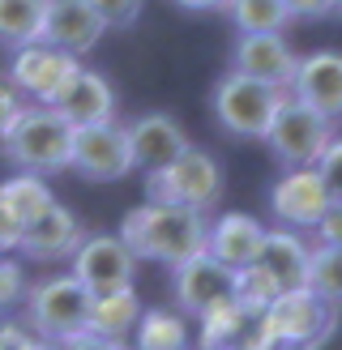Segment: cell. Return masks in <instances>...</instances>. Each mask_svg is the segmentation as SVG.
<instances>
[{
    "label": "cell",
    "mask_w": 342,
    "mask_h": 350,
    "mask_svg": "<svg viewBox=\"0 0 342 350\" xmlns=\"http://www.w3.org/2000/svg\"><path fill=\"white\" fill-rule=\"evenodd\" d=\"M205 235H210V222L201 209L154 197L133 205L120 222V239L129 243V252L137 260H159V265H180V260L205 252Z\"/></svg>",
    "instance_id": "6da1fadb"
},
{
    "label": "cell",
    "mask_w": 342,
    "mask_h": 350,
    "mask_svg": "<svg viewBox=\"0 0 342 350\" xmlns=\"http://www.w3.org/2000/svg\"><path fill=\"white\" fill-rule=\"evenodd\" d=\"M22 304H26L22 325L43 346H98L94 334L86 329V321H90V291L73 278V269L26 286Z\"/></svg>",
    "instance_id": "7a4b0ae2"
},
{
    "label": "cell",
    "mask_w": 342,
    "mask_h": 350,
    "mask_svg": "<svg viewBox=\"0 0 342 350\" xmlns=\"http://www.w3.org/2000/svg\"><path fill=\"white\" fill-rule=\"evenodd\" d=\"M0 150L17 171L34 175H60L68 171V154H73V124L51 107V103H34L13 116V124L0 133Z\"/></svg>",
    "instance_id": "3957f363"
},
{
    "label": "cell",
    "mask_w": 342,
    "mask_h": 350,
    "mask_svg": "<svg viewBox=\"0 0 342 350\" xmlns=\"http://www.w3.org/2000/svg\"><path fill=\"white\" fill-rule=\"evenodd\" d=\"M252 325L256 334L248 338V346H321L338 325V308L308 286H287Z\"/></svg>",
    "instance_id": "277c9868"
},
{
    "label": "cell",
    "mask_w": 342,
    "mask_h": 350,
    "mask_svg": "<svg viewBox=\"0 0 342 350\" xmlns=\"http://www.w3.org/2000/svg\"><path fill=\"white\" fill-rule=\"evenodd\" d=\"M287 90L269 81H256L248 73H239V68H227V73L218 77L214 94H210V111L218 120V129L227 137H239V142H261L274 111L282 107Z\"/></svg>",
    "instance_id": "5b68a950"
},
{
    "label": "cell",
    "mask_w": 342,
    "mask_h": 350,
    "mask_svg": "<svg viewBox=\"0 0 342 350\" xmlns=\"http://www.w3.org/2000/svg\"><path fill=\"white\" fill-rule=\"evenodd\" d=\"M146 197L171 201V205H193L201 214H210L222 197V171L205 150L184 146L171 163L146 171Z\"/></svg>",
    "instance_id": "8992f818"
},
{
    "label": "cell",
    "mask_w": 342,
    "mask_h": 350,
    "mask_svg": "<svg viewBox=\"0 0 342 350\" xmlns=\"http://www.w3.org/2000/svg\"><path fill=\"white\" fill-rule=\"evenodd\" d=\"M330 137H334V120L330 116H321V111L308 107V103L287 94L282 107L274 111L261 142L269 146V154L282 167H313L321 159V150L330 146Z\"/></svg>",
    "instance_id": "52a82bcc"
},
{
    "label": "cell",
    "mask_w": 342,
    "mask_h": 350,
    "mask_svg": "<svg viewBox=\"0 0 342 350\" xmlns=\"http://www.w3.org/2000/svg\"><path fill=\"white\" fill-rule=\"evenodd\" d=\"M81 180L90 184H111L124 180L133 171V150H129V133L116 120H98V124H77L73 129V154H68Z\"/></svg>",
    "instance_id": "ba28073f"
},
{
    "label": "cell",
    "mask_w": 342,
    "mask_h": 350,
    "mask_svg": "<svg viewBox=\"0 0 342 350\" xmlns=\"http://www.w3.org/2000/svg\"><path fill=\"white\" fill-rule=\"evenodd\" d=\"M77 68H81V60L73 56V51H60V47L43 43V39H34L26 47H17L13 68H9V81L22 94H30L34 103H56L60 90L73 81Z\"/></svg>",
    "instance_id": "9c48e42d"
},
{
    "label": "cell",
    "mask_w": 342,
    "mask_h": 350,
    "mask_svg": "<svg viewBox=\"0 0 342 350\" xmlns=\"http://www.w3.org/2000/svg\"><path fill=\"white\" fill-rule=\"evenodd\" d=\"M68 260H73V278L90 295L133 286V273H137V256L120 235H86Z\"/></svg>",
    "instance_id": "30bf717a"
},
{
    "label": "cell",
    "mask_w": 342,
    "mask_h": 350,
    "mask_svg": "<svg viewBox=\"0 0 342 350\" xmlns=\"http://www.w3.org/2000/svg\"><path fill=\"white\" fill-rule=\"evenodd\" d=\"M231 265H222L218 256L210 252H197L180 260V265H171V295H176V308L184 317H201L205 308L222 295H231Z\"/></svg>",
    "instance_id": "8fae6325"
},
{
    "label": "cell",
    "mask_w": 342,
    "mask_h": 350,
    "mask_svg": "<svg viewBox=\"0 0 342 350\" xmlns=\"http://www.w3.org/2000/svg\"><path fill=\"white\" fill-rule=\"evenodd\" d=\"M287 94L308 103L313 111L330 116V120H342V56L338 51L295 56V73H291Z\"/></svg>",
    "instance_id": "7c38bea8"
},
{
    "label": "cell",
    "mask_w": 342,
    "mask_h": 350,
    "mask_svg": "<svg viewBox=\"0 0 342 350\" xmlns=\"http://www.w3.org/2000/svg\"><path fill=\"white\" fill-rule=\"evenodd\" d=\"M86 239V226L68 205L51 201L39 218H30L22 226V239H17V252H26L30 260H68L77 252V243Z\"/></svg>",
    "instance_id": "4fadbf2b"
},
{
    "label": "cell",
    "mask_w": 342,
    "mask_h": 350,
    "mask_svg": "<svg viewBox=\"0 0 342 350\" xmlns=\"http://www.w3.org/2000/svg\"><path fill=\"white\" fill-rule=\"evenodd\" d=\"M103 34H107V22L90 9V0H47L43 30H39L43 43L73 51V56H86L90 47H98Z\"/></svg>",
    "instance_id": "5bb4252c"
},
{
    "label": "cell",
    "mask_w": 342,
    "mask_h": 350,
    "mask_svg": "<svg viewBox=\"0 0 342 350\" xmlns=\"http://www.w3.org/2000/svg\"><path fill=\"white\" fill-rule=\"evenodd\" d=\"M231 68L287 90L291 73H295V51L287 47L282 30H244L239 43H235V51H231Z\"/></svg>",
    "instance_id": "9a60e30c"
},
{
    "label": "cell",
    "mask_w": 342,
    "mask_h": 350,
    "mask_svg": "<svg viewBox=\"0 0 342 350\" xmlns=\"http://www.w3.org/2000/svg\"><path fill=\"white\" fill-rule=\"evenodd\" d=\"M325 205H330V188L317 167H287V175H278L269 192L274 218H282L287 226H313Z\"/></svg>",
    "instance_id": "2e32d148"
},
{
    "label": "cell",
    "mask_w": 342,
    "mask_h": 350,
    "mask_svg": "<svg viewBox=\"0 0 342 350\" xmlns=\"http://www.w3.org/2000/svg\"><path fill=\"white\" fill-rule=\"evenodd\" d=\"M124 133H129V150H133V171H137V167H142V171H154V167L171 163V159H176V154L188 146L180 120L167 116V111H146V116H137L133 124H124Z\"/></svg>",
    "instance_id": "e0dca14e"
},
{
    "label": "cell",
    "mask_w": 342,
    "mask_h": 350,
    "mask_svg": "<svg viewBox=\"0 0 342 350\" xmlns=\"http://www.w3.org/2000/svg\"><path fill=\"white\" fill-rule=\"evenodd\" d=\"M68 124H98V120H116V90L111 81L94 73V68H77L73 81L60 90V98L51 103Z\"/></svg>",
    "instance_id": "ac0fdd59"
},
{
    "label": "cell",
    "mask_w": 342,
    "mask_h": 350,
    "mask_svg": "<svg viewBox=\"0 0 342 350\" xmlns=\"http://www.w3.org/2000/svg\"><path fill=\"white\" fill-rule=\"evenodd\" d=\"M261 243H265V226L256 222L252 214H239V209H231V214H218L210 235H205V252L218 256L222 265H252L256 256H261Z\"/></svg>",
    "instance_id": "d6986e66"
},
{
    "label": "cell",
    "mask_w": 342,
    "mask_h": 350,
    "mask_svg": "<svg viewBox=\"0 0 342 350\" xmlns=\"http://www.w3.org/2000/svg\"><path fill=\"white\" fill-rule=\"evenodd\" d=\"M137 317H142V299H137L133 286L98 291V295H90V321H86V329L94 334L98 346H124Z\"/></svg>",
    "instance_id": "ffe728a7"
},
{
    "label": "cell",
    "mask_w": 342,
    "mask_h": 350,
    "mask_svg": "<svg viewBox=\"0 0 342 350\" xmlns=\"http://www.w3.org/2000/svg\"><path fill=\"white\" fill-rule=\"evenodd\" d=\"M261 265L278 278V286H304L308 278V243L295 235V231H265V243H261Z\"/></svg>",
    "instance_id": "44dd1931"
},
{
    "label": "cell",
    "mask_w": 342,
    "mask_h": 350,
    "mask_svg": "<svg viewBox=\"0 0 342 350\" xmlns=\"http://www.w3.org/2000/svg\"><path fill=\"white\" fill-rule=\"evenodd\" d=\"M197 321H201V346H231V342H244V329L252 325V317L235 304V295H222V299H214Z\"/></svg>",
    "instance_id": "7402d4cb"
},
{
    "label": "cell",
    "mask_w": 342,
    "mask_h": 350,
    "mask_svg": "<svg viewBox=\"0 0 342 350\" xmlns=\"http://www.w3.org/2000/svg\"><path fill=\"white\" fill-rule=\"evenodd\" d=\"M47 0H0V47H26L43 30Z\"/></svg>",
    "instance_id": "603a6c76"
},
{
    "label": "cell",
    "mask_w": 342,
    "mask_h": 350,
    "mask_svg": "<svg viewBox=\"0 0 342 350\" xmlns=\"http://www.w3.org/2000/svg\"><path fill=\"white\" fill-rule=\"evenodd\" d=\"M133 342L146 346V350H180V346H188L184 312H167V308L142 312L137 325H133Z\"/></svg>",
    "instance_id": "cb8c5ba5"
},
{
    "label": "cell",
    "mask_w": 342,
    "mask_h": 350,
    "mask_svg": "<svg viewBox=\"0 0 342 350\" xmlns=\"http://www.w3.org/2000/svg\"><path fill=\"white\" fill-rule=\"evenodd\" d=\"M308 291H317L325 304L342 308V243H313L308 248Z\"/></svg>",
    "instance_id": "d4e9b609"
},
{
    "label": "cell",
    "mask_w": 342,
    "mask_h": 350,
    "mask_svg": "<svg viewBox=\"0 0 342 350\" xmlns=\"http://www.w3.org/2000/svg\"><path fill=\"white\" fill-rule=\"evenodd\" d=\"M282 286H278V278H274L261 260H252V265H239L235 273H231V295H235V304L248 312V317L256 321L265 312V304L278 295Z\"/></svg>",
    "instance_id": "484cf974"
},
{
    "label": "cell",
    "mask_w": 342,
    "mask_h": 350,
    "mask_svg": "<svg viewBox=\"0 0 342 350\" xmlns=\"http://www.w3.org/2000/svg\"><path fill=\"white\" fill-rule=\"evenodd\" d=\"M0 197H5L9 209L22 218V226L30 218H39L43 209L56 201V197H51V188L43 184V175H34V171H17L13 180H5V184H0Z\"/></svg>",
    "instance_id": "4316f807"
},
{
    "label": "cell",
    "mask_w": 342,
    "mask_h": 350,
    "mask_svg": "<svg viewBox=\"0 0 342 350\" xmlns=\"http://www.w3.org/2000/svg\"><path fill=\"white\" fill-rule=\"evenodd\" d=\"M227 17L235 22V30H282L291 22V13L282 0H227Z\"/></svg>",
    "instance_id": "83f0119b"
},
{
    "label": "cell",
    "mask_w": 342,
    "mask_h": 350,
    "mask_svg": "<svg viewBox=\"0 0 342 350\" xmlns=\"http://www.w3.org/2000/svg\"><path fill=\"white\" fill-rule=\"evenodd\" d=\"M90 9L107 22V30H129L137 17H142L146 0H90Z\"/></svg>",
    "instance_id": "f1b7e54d"
},
{
    "label": "cell",
    "mask_w": 342,
    "mask_h": 350,
    "mask_svg": "<svg viewBox=\"0 0 342 350\" xmlns=\"http://www.w3.org/2000/svg\"><path fill=\"white\" fill-rule=\"evenodd\" d=\"M22 299H26V278H22V265H17V260H5V256H0V312H13Z\"/></svg>",
    "instance_id": "f546056e"
},
{
    "label": "cell",
    "mask_w": 342,
    "mask_h": 350,
    "mask_svg": "<svg viewBox=\"0 0 342 350\" xmlns=\"http://www.w3.org/2000/svg\"><path fill=\"white\" fill-rule=\"evenodd\" d=\"M313 167L321 171V180H325V188H330V197L342 201V137H330V146L321 150V159H317Z\"/></svg>",
    "instance_id": "4dcf8cb0"
},
{
    "label": "cell",
    "mask_w": 342,
    "mask_h": 350,
    "mask_svg": "<svg viewBox=\"0 0 342 350\" xmlns=\"http://www.w3.org/2000/svg\"><path fill=\"white\" fill-rule=\"evenodd\" d=\"M313 231H317V243H342V201L338 197H330V205L313 222Z\"/></svg>",
    "instance_id": "1f68e13d"
},
{
    "label": "cell",
    "mask_w": 342,
    "mask_h": 350,
    "mask_svg": "<svg viewBox=\"0 0 342 350\" xmlns=\"http://www.w3.org/2000/svg\"><path fill=\"white\" fill-rule=\"evenodd\" d=\"M291 22H321V17L334 13V0H282Z\"/></svg>",
    "instance_id": "d6a6232c"
},
{
    "label": "cell",
    "mask_w": 342,
    "mask_h": 350,
    "mask_svg": "<svg viewBox=\"0 0 342 350\" xmlns=\"http://www.w3.org/2000/svg\"><path fill=\"white\" fill-rule=\"evenodd\" d=\"M17 239H22V218L9 209V201L0 197V252H13Z\"/></svg>",
    "instance_id": "836d02e7"
},
{
    "label": "cell",
    "mask_w": 342,
    "mask_h": 350,
    "mask_svg": "<svg viewBox=\"0 0 342 350\" xmlns=\"http://www.w3.org/2000/svg\"><path fill=\"white\" fill-rule=\"evenodd\" d=\"M17 111H22V90H17L9 77H0V133L13 124Z\"/></svg>",
    "instance_id": "e575fe53"
},
{
    "label": "cell",
    "mask_w": 342,
    "mask_h": 350,
    "mask_svg": "<svg viewBox=\"0 0 342 350\" xmlns=\"http://www.w3.org/2000/svg\"><path fill=\"white\" fill-rule=\"evenodd\" d=\"M0 346H9V350H22V346H43L39 338L30 334V329L22 321H0Z\"/></svg>",
    "instance_id": "d590c367"
},
{
    "label": "cell",
    "mask_w": 342,
    "mask_h": 350,
    "mask_svg": "<svg viewBox=\"0 0 342 350\" xmlns=\"http://www.w3.org/2000/svg\"><path fill=\"white\" fill-rule=\"evenodd\" d=\"M180 9H188V13H210V9H222L227 0H176Z\"/></svg>",
    "instance_id": "8d00e7d4"
},
{
    "label": "cell",
    "mask_w": 342,
    "mask_h": 350,
    "mask_svg": "<svg viewBox=\"0 0 342 350\" xmlns=\"http://www.w3.org/2000/svg\"><path fill=\"white\" fill-rule=\"evenodd\" d=\"M334 13H342V0H334Z\"/></svg>",
    "instance_id": "74e56055"
}]
</instances>
